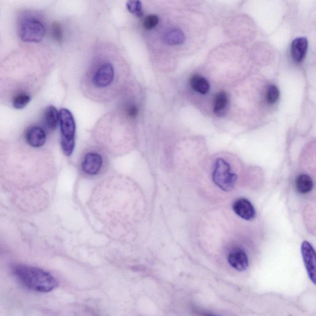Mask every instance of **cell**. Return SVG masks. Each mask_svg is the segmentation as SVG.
I'll return each mask as SVG.
<instances>
[{
  "instance_id": "6da1fadb",
  "label": "cell",
  "mask_w": 316,
  "mask_h": 316,
  "mask_svg": "<svg viewBox=\"0 0 316 316\" xmlns=\"http://www.w3.org/2000/svg\"><path fill=\"white\" fill-rule=\"evenodd\" d=\"M12 274L22 286L35 292H49L58 285L52 274L37 267L17 264L12 268Z\"/></svg>"
},
{
  "instance_id": "7a4b0ae2",
  "label": "cell",
  "mask_w": 316,
  "mask_h": 316,
  "mask_svg": "<svg viewBox=\"0 0 316 316\" xmlns=\"http://www.w3.org/2000/svg\"><path fill=\"white\" fill-rule=\"evenodd\" d=\"M61 145L64 155L70 157L75 147L76 122L71 111L62 109L59 111Z\"/></svg>"
},
{
  "instance_id": "3957f363",
  "label": "cell",
  "mask_w": 316,
  "mask_h": 316,
  "mask_svg": "<svg viewBox=\"0 0 316 316\" xmlns=\"http://www.w3.org/2000/svg\"><path fill=\"white\" fill-rule=\"evenodd\" d=\"M45 33L43 22L34 14H26L19 20V34L22 40L39 42Z\"/></svg>"
},
{
  "instance_id": "277c9868",
  "label": "cell",
  "mask_w": 316,
  "mask_h": 316,
  "mask_svg": "<svg viewBox=\"0 0 316 316\" xmlns=\"http://www.w3.org/2000/svg\"><path fill=\"white\" fill-rule=\"evenodd\" d=\"M212 178L214 184L220 189L230 192L236 186L238 177L232 172L229 163L222 158H219L215 163Z\"/></svg>"
},
{
  "instance_id": "5b68a950",
  "label": "cell",
  "mask_w": 316,
  "mask_h": 316,
  "mask_svg": "<svg viewBox=\"0 0 316 316\" xmlns=\"http://www.w3.org/2000/svg\"><path fill=\"white\" fill-rule=\"evenodd\" d=\"M115 72L110 63L102 64L94 74L91 82L95 87L103 89L110 86L115 80Z\"/></svg>"
},
{
  "instance_id": "8992f818",
  "label": "cell",
  "mask_w": 316,
  "mask_h": 316,
  "mask_svg": "<svg viewBox=\"0 0 316 316\" xmlns=\"http://www.w3.org/2000/svg\"><path fill=\"white\" fill-rule=\"evenodd\" d=\"M301 254H302L304 264L311 280L316 284V253L315 249L307 241L303 242L301 244Z\"/></svg>"
},
{
  "instance_id": "52a82bcc",
  "label": "cell",
  "mask_w": 316,
  "mask_h": 316,
  "mask_svg": "<svg viewBox=\"0 0 316 316\" xmlns=\"http://www.w3.org/2000/svg\"><path fill=\"white\" fill-rule=\"evenodd\" d=\"M103 164L102 157L98 153L90 152L86 153L81 162V169L85 174L95 175L100 172Z\"/></svg>"
},
{
  "instance_id": "ba28073f",
  "label": "cell",
  "mask_w": 316,
  "mask_h": 316,
  "mask_svg": "<svg viewBox=\"0 0 316 316\" xmlns=\"http://www.w3.org/2000/svg\"><path fill=\"white\" fill-rule=\"evenodd\" d=\"M233 209L238 216L246 221H250L256 216L255 209L253 204L245 198L238 199L235 201Z\"/></svg>"
},
{
  "instance_id": "9c48e42d",
  "label": "cell",
  "mask_w": 316,
  "mask_h": 316,
  "mask_svg": "<svg viewBox=\"0 0 316 316\" xmlns=\"http://www.w3.org/2000/svg\"><path fill=\"white\" fill-rule=\"evenodd\" d=\"M228 261L232 268L238 271H245L249 266L248 256L239 248L235 249L229 253Z\"/></svg>"
},
{
  "instance_id": "30bf717a",
  "label": "cell",
  "mask_w": 316,
  "mask_h": 316,
  "mask_svg": "<svg viewBox=\"0 0 316 316\" xmlns=\"http://www.w3.org/2000/svg\"><path fill=\"white\" fill-rule=\"evenodd\" d=\"M308 46V40L305 37H299L294 40L291 43V54L296 63H300L304 60L307 53Z\"/></svg>"
},
{
  "instance_id": "8fae6325",
  "label": "cell",
  "mask_w": 316,
  "mask_h": 316,
  "mask_svg": "<svg viewBox=\"0 0 316 316\" xmlns=\"http://www.w3.org/2000/svg\"><path fill=\"white\" fill-rule=\"evenodd\" d=\"M26 138L27 143L32 147L39 148L45 143L46 134L41 128L32 126L27 130Z\"/></svg>"
},
{
  "instance_id": "7c38bea8",
  "label": "cell",
  "mask_w": 316,
  "mask_h": 316,
  "mask_svg": "<svg viewBox=\"0 0 316 316\" xmlns=\"http://www.w3.org/2000/svg\"><path fill=\"white\" fill-rule=\"evenodd\" d=\"M229 97L224 91L217 93L214 99V113L217 116H222L226 114L228 107Z\"/></svg>"
},
{
  "instance_id": "4fadbf2b",
  "label": "cell",
  "mask_w": 316,
  "mask_h": 316,
  "mask_svg": "<svg viewBox=\"0 0 316 316\" xmlns=\"http://www.w3.org/2000/svg\"><path fill=\"white\" fill-rule=\"evenodd\" d=\"M44 122L51 130H55L59 123V113L55 107L49 106L44 111Z\"/></svg>"
},
{
  "instance_id": "5bb4252c",
  "label": "cell",
  "mask_w": 316,
  "mask_h": 316,
  "mask_svg": "<svg viewBox=\"0 0 316 316\" xmlns=\"http://www.w3.org/2000/svg\"><path fill=\"white\" fill-rule=\"evenodd\" d=\"M190 84L191 87L197 92L206 95L210 90L208 81L201 76L195 75L190 79Z\"/></svg>"
},
{
  "instance_id": "9a60e30c",
  "label": "cell",
  "mask_w": 316,
  "mask_h": 316,
  "mask_svg": "<svg viewBox=\"0 0 316 316\" xmlns=\"http://www.w3.org/2000/svg\"><path fill=\"white\" fill-rule=\"evenodd\" d=\"M185 37L181 30L174 29L170 30L165 34L164 40L168 45H180L184 43Z\"/></svg>"
},
{
  "instance_id": "2e32d148",
  "label": "cell",
  "mask_w": 316,
  "mask_h": 316,
  "mask_svg": "<svg viewBox=\"0 0 316 316\" xmlns=\"http://www.w3.org/2000/svg\"><path fill=\"white\" fill-rule=\"evenodd\" d=\"M296 187L300 194H308L313 189V180L308 175H300L296 180Z\"/></svg>"
},
{
  "instance_id": "e0dca14e",
  "label": "cell",
  "mask_w": 316,
  "mask_h": 316,
  "mask_svg": "<svg viewBox=\"0 0 316 316\" xmlns=\"http://www.w3.org/2000/svg\"><path fill=\"white\" fill-rule=\"evenodd\" d=\"M139 107L137 104L131 101V102L126 103L123 106V112L128 118L130 119H135L137 118L139 114Z\"/></svg>"
},
{
  "instance_id": "ac0fdd59",
  "label": "cell",
  "mask_w": 316,
  "mask_h": 316,
  "mask_svg": "<svg viewBox=\"0 0 316 316\" xmlns=\"http://www.w3.org/2000/svg\"><path fill=\"white\" fill-rule=\"evenodd\" d=\"M30 101H31V96L26 93H22L15 96L12 104H13L15 108L21 110V109L26 107L29 103Z\"/></svg>"
},
{
  "instance_id": "d6986e66",
  "label": "cell",
  "mask_w": 316,
  "mask_h": 316,
  "mask_svg": "<svg viewBox=\"0 0 316 316\" xmlns=\"http://www.w3.org/2000/svg\"><path fill=\"white\" fill-rule=\"evenodd\" d=\"M127 8L131 13L137 16H142V5L139 0H128L127 2Z\"/></svg>"
},
{
  "instance_id": "ffe728a7",
  "label": "cell",
  "mask_w": 316,
  "mask_h": 316,
  "mask_svg": "<svg viewBox=\"0 0 316 316\" xmlns=\"http://www.w3.org/2000/svg\"><path fill=\"white\" fill-rule=\"evenodd\" d=\"M280 96V91L276 85H271L269 86L266 93V100L269 104L276 103Z\"/></svg>"
},
{
  "instance_id": "44dd1931",
  "label": "cell",
  "mask_w": 316,
  "mask_h": 316,
  "mask_svg": "<svg viewBox=\"0 0 316 316\" xmlns=\"http://www.w3.org/2000/svg\"><path fill=\"white\" fill-rule=\"evenodd\" d=\"M51 34L54 41L61 43L63 39V31L61 25L58 22H54L51 27Z\"/></svg>"
},
{
  "instance_id": "7402d4cb",
  "label": "cell",
  "mask_w": 316,
  "mask_h": 316,
  "mask_svg": "<svg viewBox=\"0 0 316 316\" xmlns=\"http://www.w3.org/2000/svg\"><path fill=\"white\" fill-rule=\"evenodd\" d=\"M158 22H159V18L157 16L150 15L146 17L144 22H143V26L145 29L152 30L157 27Z\"/></svg>"
}]
</instances>
